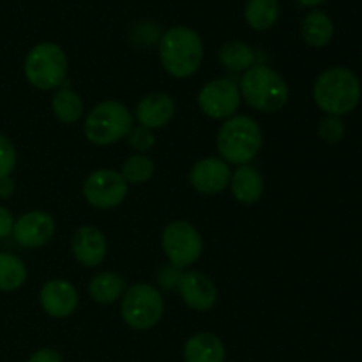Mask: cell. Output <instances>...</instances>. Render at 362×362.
I'll return each mask as SVG.
<instances>
[{
    "instance_id": "1",
    "label": "cell",
    "mask_w": 362,
    "mask_h": 362,
    "mask_svg": "<svg viewBox=\"0 0 362 362\" xmlns=\"http://www.w3.org/2000/svg\"><path fill=\"white\" fill-rule=\"evenodd\" d=\"M159 60L170 76L179 80L193 76L204 60V42L198 32L182 25L168 28L159 41Z\"/></svg>"
},
{
    "instance_id": "2",
    "label": "cell",
    "mask_w": 362,
    "mask_h": 362,
    "mask_svg": "<svg viewBox=\"0 0 362 362\" xmlns=\"http://www.w3.org/2000/svg\"><path fill=\"white\" fill-rule=\"evenodd\" d=\"M361 81L346 67H331L317 78L313 99L327 115L341 117L354 112L361 101Z\"/></svg>"
},
{
    "instance_id": "3",
    "label": "cell",
    "mask_w": 362,
    "mask_h": 362,
    "mask_svg": "<svg viewBox=\"0 0 362 362\" xmlns=\"http://www.w3.org/2000/svg\"><path fill=\"white\" fill-rule=\"evenodd\" d=\"M239 92L247 106L262 113L279 112L290 98V88L285 78L271 67L257 64L244 71Z\"/></svg>"
},
{
    "instance_id": "4",
    "label": "cell",
    "mask_w": 362,
    "mask_h": 362,
    "mask_svg": "<svg viewBox=\"0 0 362 362\" xmlns=\"http://www.w3.org/2000/svg\"><path fill=\"white\" fill-rule=\"evenodd\" d=\"M264 136L255 119L247 115L230 117L218 131L216 147L228 165H247L260 152Z\"/></svg>"
},
{
    "instance_id": "5",
    "label": "cell",
    "mask_w": 362,
    "mask_h": 362,
    "mask_svg": "<svg viewBox=\"0 0 362 362\" xmlns=\"http://www.w3.org/2000/svg\"><path fill=\"white\" fill-rule=\"evenodd\" d=\"M134 117L119 101H103L88 112L83 122V133L90 144L106 147L122 140L133 129Z\"/></svg>"
},
{
    "instance_id": "6",
    "label": "cell",
    "mask_w": 362,
    "mask_h": 362,
    "mask_svg": "<svg viewBox=\"0 0 362 362\" xmlns=\"http://www.w3.org/2000/svg\"><path fill=\"white\" fill-rule=\"evenodd\" d=\"M69 60L62 46L55 42H39L25 57V78L39 90H53L67 78Z\"/></svg>"
},
{
    "instance_id": "7",
    "label": "cell",
    "mask_w": 362,
    "mask_h": 362,
    "mask_svg": "<svg viewBox=\"0 0 362 362\" xmlns=\"http://www.w3.org/2000/svg\"><path fill=\"white\" fill-rule=\"evenodd\" d=\"M165 313V299L161 292L147 283H138L122 296L120 315L134 331H148L159 324Z\"/></svg>"
},
{
    "instance_id": "8",
    "label": "cell",
    "mask_w": 362,
    "mask_h": 362,
    "mask_svg": "<svg viewBox=\"0 0 362 362\" xmlns=\"http://www.w3.org/2000/svg\"><path fill=\"white\" fill-rule=\"evenodd\" d=\"M161 246L170 265L184 269L193 265L204 251L200 232L189 221H172L166 225L161 235Z\"/></svg>"
},
{
    "instance_id": "9",
    "label": "cell",
    "mask_w": 362,
    "mask_h": 362,
    "mask_svg": "<svg viewBox=\"0 0 362 362\" xmlns=\"http://www.w3.org/2000/svg\"><path fill=\"white\" fill-rule=\"evenodd\" d=\"M83 198L94 209L108 211L115 209L126 200L127 182L120 172L101 168L92 172L83 182Z\"/></svg>"
},
{
    "instance_id": "10",
    "label": "cell",
    "mask_w": 362,
    "mask_h": 362,
    "mask_svg": "<svg viewBox=\"0 0 362 362\" xmlns=\"http://www.w3.org/2000/svg\"><path fill=\"white\" fill-rule=\"evenodd\" d=\"M197 101L198 108L209 119L228 120L230 117L235 115L243 98H240L239 85L235 81L228 78H218L200 88Z\"/></svg>"
},
{
    "instance_id": "11",
    "label": "cell",
    "mask_w": 362,
    "mask_h": 362,
    "mask_svg": "<svg viewBox=\"0 0 362 362\" xmlns=\"http://www.w3.org/2000/svg\"><path fill=\"white\" fill-rule=\"evenodd\" d=\"M55 219L45 211H30L14 221L13 237L21 247L37 250L46 246L55 235Z\"/></svg>"
},
{
    "instance_id": "12",
    "label": "cell",
    "mask_w": 362,
    "mask_h": 362,
    "mask_svg": "<svg viewBox=\"0 0 362 362\" xmlns=\"http://www.w3.org/2000/svg\"><path fill=\"white\" fill-rule=\"evenodd\" d=\"M80 297L73 283L67 279H49L39 292V304L53 318H67L76 311Z\"/></svg>"
},
{
    "instance_id": "13",
    "label": "cell",
    "mask_w": 362,
    "mask_h": 362,
    "mask_svg": "<svg viewBox=\"0 0 362 362\" xmlns=\"http://www.w3.org/2000/svg\"><path fill=\"white\" fill-rule=\"evenodd\" d=\"M180 299L194 311H209L218 303V288L214 281L204 272L189 271L180 276L179 286Z\"/></svg>"
},
{
    "instance_id": "14",
    "label": "cell",
    "mask_w": 362,
    "mask_h": 362,
    "mask_svg": "<svg viewBox=\"0 0 362 362\" xmlns=\"http://www.w3.org/2000/svg\"><path fill=\"white\" fill-rule=\"evenodd\" d=\"M232 177L228 163L221 158H205L194 163L189 172V184L202 194H218L226 189Z\"/></svg>"
},
{
    "instance_id": "15",
    "label": "cell",
    "mask_w": 362,
    "mask_h": 362,
    "mask_svg": "<svg viewBox=\"0 0 362 362\" xmlns=\"http://www.w3.org/2000/svg\"><path fill=\"white\" fill-rule=\"evenodd\" d=\"M71 250L78 264L83 267H98L105 262L108 243L101 230L94 226H80L71 239Z\"/></svg>"
},
{
    "instance_id": "16",
    "label": "cell",
    "mask_w": 362,
    "mask_h": 362,
    "mask_svg": "<svg viewBox=\"0 0 362 362\" xmlns=\"http://www.w3.org/2000/svg\"><path fill=\"white\" fill-rule=\"evenodd\" d=\"M175 101L166 92H151L136 105L134 117L147 129H161L175 115Z\"/></svg>"
},
{
    "instance_id": "17",
    "label": "cell",
    "mask_w": 362,
    "mask_h": 362,
    "mask_svg": "<svg viewBox=\"0 0 362 362\" xmlns=\"http://www.w3.org/2000/svg\"><path fill=\"white\" fill-rule=\"evenodd\" d=\"M230 189H232L233 198L244 205H253L264 197V177L257 168L243 165L232 173L230 177Z\"/></svg>"
},
{
    "instance_id": "18",
    "label": "cell",
    "mask_w": 362,
    "mask_h": 362,
    "mask_svg": "<svg viewBox=\"0 0 362 362\" xmlns=\"http://www.w3.org/2000/svg\"><path fill=\"white\" fill-rule=\"evenodd\" d=\"M186 362H225L226 350L221 338L212 332H197L184 345Z\"/></svg>"
},
{
    "instance_id": "19",
    "label": "cell",
    "mask_w": 362,
    "mask_h": 362,
    "mask_svg": "<svg viewBox=\"0 0 362 362\" xmlns=\"http://www.w3.org/2000/svg\"><path fill=\"white\" fill-rule=\"evenodd\" d=\"M303 39L313 48H324L334 37V23L324 11H311L304 16L300 25Z\"/></svg>"
},
{
    "instance_id": "20",
    "label": "cell",
    "mask_w": 362,
    "mask_h": 362,
    "mask_svg": "<svg viewBox=\"0 0 362 362\" xmlns=\"http://www.w3.org/2000/svg\"><path fill=\"white\" fill-rule=\"evenodd\" d=\"M126 292V281L117 272H99L88 285L92 300L99 304H112L119 300Z\"/></svg>"
},
{
    "instance_id": "21",
    "label": "cell",
    "mask_w": 362,
    "mask_h": 362,
    "mask_svg": "<svg viewBox=\"0 0 362 362\" xmlns=\"http://www.w3.org/2000/svg\"><path fill=\"white\" fill-rule=\"evenodd\" d=\"M279 13V0H247L244 7V20L255 30H269L276 25Z\"/></svg>"
},
{
    "instance_id": "22",
    "label": "cell",
    "mask_w": 362,
    "mask_h": 362,
    "mask_svg": "<svg viewBox=\"0 0 362 362\" xmlns=\"http://www.w3.org/2000/svg\"><path fill=\"white\" fill-rule=\"evenodd\" d=\"M52 112L60 122L74 124L83 115V101H81L80 94L71 88H62L53 94Z\"/></svg>"
},
{
    "instance_id": "23",
    "label": "cell",
    "mask_w": 362,
    "mask_h": 362,
    "mask_svg": "<svg viewBox=\"0 0 362 362\" xmlns=\"http://www.w3.org/2000/svg\"><path fill=\"white\" fill-rule=\"evenodd\" d=\"M27 265L11 253H0V292H14L27 281Z\"/></svg>"
},
{
    "instance_id": "24",
    "label": "cell",
    "mask_w": 362,
    "mask_h": 362,
    "mask_svg": "<svg viewBox=\"0 0 362 362\" xmlns=\"http://www.w3.org/2000/svg\"><path fill=\"white\" fill-rule=\"evenodd\" d=\"M219 62L230 71H247L255 66V52L243 41H230L219 49Z\"/></svg>"
},
{
    "instance_id": "25",
    "label": "cell",
    "mask_w": 362,
    "mask_h": 362,
    "mask_svg": "<svg viewBox=\"0 0 362 362\" xmlns=\"http://www.w3.org/2000/svg\"><path fill=\"white\" fill-rule=\"evenodd\" d=\"M154 170L156 165L152 158L147 154H133L124 161L120 175L127 184H144L154 175Z\"/></svg>"
},
{
    "instance_id": "26",
    "label": "cell",
    "mask_w": 362,
    "mask_h": 362,
    "mask_svg": "<svg viewBox=\"0 0 362 362\" xmlns=\"http://www.w3.org/2000/svg\"><path fill=\"white\" fill-rule=\"evenodd\" d=\"M343 134H345V124L339 117L327 115L318 126V136L325 141V144H338L341 141Z\"/></svg>"
},
{
    "instance_id": "27",
    "label": "cell",
    "mask_w": 362,
    "mask_h": 362,
    "mask_svg": "<svg viewBox=\"0 0 362 362\" xmlns=\"http://www.w3.org/2000/svg\"><path fill=\"white\" fill-rule=\"evenodd\" d=\"M127 141H129L131 148H134L138 154H145L154 147L156 138L152 134V129H147L144 126H133V129L127 134Z\"/></svg>"
},
{
    "instance_id": "28",
    "label": "cell",
    "mask_w": 362,
    "mask_h": 362,
    "mask_svg": "<svg viewBox=\"0 0 362 362\" xmlns=\"http://www.w3.org/2000/svg\"><path fill=\"white\" fill-rule=\"evenodd\" d=\"M16 147L7 136L0 134V177H7L16 168Z\"/></svg>"
},
{
    "instance_id": "29",
    "label": "cell",
    "mask_w": 362,
    "mask_h": 362,
    "mask_svg": "<svg viewBox=\"0 0 362 362\" xmlns=\"http://www.w3.org/2000/svg\"><path fill=\"white\" fill-rule=\"evenodd\" d=\"M180 276H182L180 274V269L173 267V265H163L158 272V281L163 288L173 290L179 286Z\"/></svg>"
},
{
    "instance_id": "30",
    "label": "cell",
    "mask_w": 362,
    "mask_h": 362,
    "mask_svg": "<svg viewBox=\"0 0 362 362\" xmlns=\"http://www.w3.org/2000/svg\"><path fill=\"white\" fill-rule=\"evenodd\" d=\"M14 228V216L4 205H0V239H6L13 233Z\"/></svg>"
},
{
    "instance_id": "31",
    "label": "cell",
    "mask_w": 362,
    "mask_h": 362,
    "mask_svg": "<svg viewBox=\"0 0 362 362\" xmlns=\"http://www.w3.org/2000/svg\"><path fill=\"white\" fill-rule=\"evenodd\" d=\"M27 362H64L62 356L53 349H41L32 354Z\"/></svg>"
},
{
    "instance_id": "32",
    "label": "cell",
    "mask_w": 362,
    "mask_h": 362,
    "mask_svg": "<svg viewBox=\"0 0 362 362\" xmlns=\"http://www.w3.org/2000/svg\"><path fill=\"white\" fill-rule=\"evenodd\" d=\"M14 191H16V184H14L13 177H0V198L7 200V198L13 197Z\"/></svg>"
},
{
    "instance_id": "33",
    "label": "cell",
    "mask_w": 362,
    "mask_h": 362,
    "mask_svg": "<svg viewBox=\"0 0 362 362\" xmlns=\"http://www.w3.org/2000/svg\"><path fill=\"white\" fill-rule=\"evenodd\" d=\"M297 2H299L300 6H306V7H317V6H320V4H324L325 0H297Z\"/></svg>"
}]
</instances>
